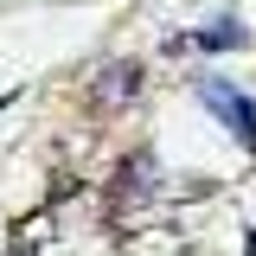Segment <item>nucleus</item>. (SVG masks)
I'll return each mask as SVG.
<instances>
[{
	"label": "nucleus",
	"instance_id": "f03ea898",
	"mask_svg": "<svg viewBox=\"0 0 256 256\" xmlns=\"http://www.w3.org/2000/svg\"><path fill=\"white\" fill-rule=\"evenodd\" d=\"M148 198H154V154H134V160H122V173H116V212L148 205Z\"/></svg>",
	"mask_w": 256,
	"mask_h": 256
},
{
	"label": "nucleus",
	"instance_id": "20e7f679",
	"mask_svg": "<svg viewBox=\"0 0 256 256\" xmlns=\"http://www.w3.org/2000/svg\"><path fill=\"white\" fill-rule=\"evenodd\" d=\"M173 45H180V52H186V45H198V52H230V45H244V26H237V20H218L212 32H192V38H173Z\"/></svg>",
	"mask_w": 256,
	"mask_h": 256
},
{
	"label": "nucleus",
	"instance_id": "f257e3e1",
	"mask_svg": "<svg viewBox=\"0 0 256 256\" xmlns=\"http://www.w3.org/2000/svg\"><path fill=\"white\" fill-rule=\"evenodd\" d=\"M198 102H205V109H218L224 128H230L244 148H256V102H250V96H237L230 84H218V77H205V84H198Z\"/></svg>",
	"mask_w": 256,
	"mask_h": 256
},
{
	"label": "nucleus",
	"instance_id": "7ed1b4c3",
	"mask_svg": "<svg viewBox=\"0 0 256 256\" xmlns=\"http://www.w3.org/2000/svg\"><path fill=\"white\" fill-rule=\"evenodd\" d=\"M141 90V64H109L102 77L90 84V96L102 102V109H116V102H128V96Z\"/></svg>",
	"mask_w": 256,
	"mask_h": 256
}]
</instances>
